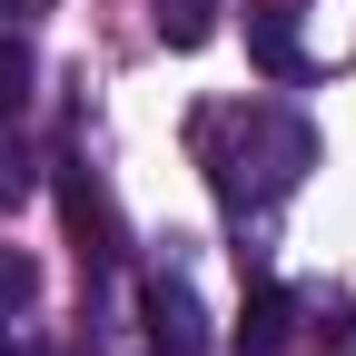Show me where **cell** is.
<instances>
[{"mask_svg": "<svg viewBox=\"0 0 356 356\" xmlns=\"http://www.w3.org/2000/svg\"><path fill=\"white\" fill-rule=\"evenodd\" d=\"M188 139H198V168L218 178V198H228V208H248V198H287L297 178H307V159H317V129H307L297 109H277V99L198 109Z\"/></svg>", "mask_w": 356, "mask_h": 356, "instance_id": "obj_1", "label": "cell"}, {"mask_svg": "<svg viewBox=\"0 0 356 356\" xmlns=\"http://www.w3.org/2000/svg\"><path fill=\"white\" fill-rule=\"evenodd\" d=\"M139 317H149V346L159 356H198L208 346V317H198V287L188 277H149L139 287Z\"/></svg>", "mask_w": 356, "mask_h": 356, "instance_id": "obj_2", "label": "cell"}, {"mask_svg": "<svg viewBox=\"0 0 356 356\" xmlns=\"http://www.w3.org/2000/svg\"><path fill=\"white\" fill-rule=\"evenodd\" d=\"M248 60L267 79H307V40H297V0H248Z\"/></svg>", "mask_w": 356, "mask_h": 356, "instance_id": "obj_3", "label": "cell"}, {"mask_svg": "<svg viewBox=\"0 0 356 356\" xmlns=\"http://www.w3.org/2000/svg\"><path fill=\"white\" fill-rule=\"evenodd\" d=\"M287 337H297V297L267 277V287H248V307H238V356H287Z\"/></svg>", "mask_w": 356, "mask_h": 356, "instance_id": "obj_4", "label": "cell"}, {"mask_svg": "<svg viewBox=\"0 0 356 356\" xmlns=\"http://www.w3.org/2000/svg\"><path fill=\"white\" fill-rule=\"evenodd\" d=\"M60 208H70V228L89 238L79 257H119V248H109L119 228H109V208H99V188H89V168H60Z\"/></svg>", "mask_w": 356, "mask_h": 356, "instance_id": "obj_5", "label": "cell"}, {"mask_svg": "<svg viewBox=\"0 0 356 356\" xmlns=\"http://www.w3.org/2000/svg\"><path fill=\"white\" fill-rule=\"evenodd\" d=\"M208 30H218V20H208V0H159V40H168V50H198Z\"/></svg>", "mask_w": 356, "mask_h": 356, "instance_id": "obj_6", "label": "cell"}, {"mask_svg": "<svg viewBox=\"0 0 356 356\" xmlns=\"http://www.w3.org/2000/svg\"><path fill=\"white\" fill-rule=\"evenodd\" d=\"M30 297H40V267H30L20 248H0V327H10L20 307H30Z\"/></svg>", "mask_w": 356, "mask_h": 356, "instance_id": "obj_7", "label": "cell"}, {"mask_svg": "<svg viewBox=\"0 0 356 356\" xmlns=\"http://www.w3.org/2000/svg\"><path fill=\"white\" fill-rule=\"evenodd\" d=\"M30 198V159H20V139L0 129V208H20Z\"/></svg>", "mask_w": 356, "mask_h": 356, "instance_id": "obj_8", "label": "cell"}, {"mask_svg": "<svg viewBox=\"0 0 356 356\" xmlns=\"http://www.w3.org/2000/svg\"><path fill=\"white\" fill-rule=\"evenodd\" d=\"M327 356H356V317H346V327H337V337H327Z\"/></svg>", "mask_w": 356, "mask_h": 356, "instance_id": "obj_9", "label": "cell"}]
</instances>
